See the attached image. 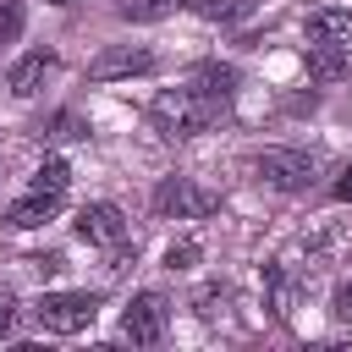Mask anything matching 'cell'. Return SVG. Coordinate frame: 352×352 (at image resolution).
Returning a JSON list of instances; mask_svg holds the SVG:
<instances>
[{
    "mask_svg": "<svg viewBox=\"0 0 352 352\" xmlns=\"http://www.w3.org/2000/svg\"><path fill=\"white\" fill-rule=\"evenodd\" d=\"M220 110L226 104H214V99H204L198 88H165V94H154V104H148V121H154V132L160 138H198V132H209L214 121H220Z\"/></svg>",
    "mask_w": 352,
    "mask_h": 352,
    "instance_id": "6da1fadb",
    "label": "cell"
},
{
    "mask_svg": "<svg viewBox=\"0 0 352 352\" xmlns=\"http://www.w3.org/2000/svg\"><path fill=\"white\" fill-rule=\"evenodd\" d=\"M94 314H99V292H44L33 302V319L50 336H77L94 324Z\"/></svg>",
    "mask_w": 352,
    "mask_h": 352,
    "instance_id": "7a4b0ae2",
    "label": "cell"
},
{
    "mask_svg": "<svg viewBox=\"0 0 352 352\" xmlns=\"http://www.w3.org/2000/svg\"><path fill=\"white\" fill-rule=\"evenodd\" d=\"M314 170H319V160L302 154V148H264V154H253V176L264 187H275V192H308Z\"/></svg>",
    "mask_w": 352,
    "mask_h": 352,
    "instance_id": "3957f363",
    "label": "cell"
},
{
    "mask_svg": "<svg viewBox=\"0 0 352 352\" xmlns=\"http://www.w3.org/2000/svg\"><path fill=\"white\" fill-rule=\"evenodd\" d=\"M214 209H220V192L198 187L192 176H165V182L154 187V214H160V220H204V214H214Z\"/></svg>",
    "mask_w": 352,
    "mask_h": 352,
    "instance_id": "277c9868",
    "label": "cell"
},
{
    "mask_svg": "<svg viewBox=\"0 0 352 352\" xmlns=\"http://www.w3.org/2000/svg\"><path fill=\"white\" fill-rule=\"evenodd\" d=\"M154 66H160V55L148 44H104L88 60V77L94 82H121V77H148Z\"/></svg>",
    "mask_w": 352,
    "mask_h": 352,
    "instance_id": "5b68a950",
    "label": "cell"
},
{
    "mask_svg": "<svg viewBox=\"0 0 352 352\" xmlns=\"http://www.w3.org/2000/svg\"><path fill=\"white\" fill-rule=\"evenodd\" d=\"M165 324H170V302H165L160 292H138V297L126 302V314H121V336H126L132 346L165 341Z\"/></svg>",
    "mask_w": 352,
    "mask_h": 352,
    "instance_id": "8992f818",
    "label": "cell"
},
{
    "mask_svg": "<svg viewBox=\"0 0 352 352\" xmlns=\"http://www.w3.org/2000/svg\"><path fill=\"white\" fill-rule=\"evenodd\" d=\"M77 236L94 242V248H116V242H126V220H121L116 204H88L77 214Z\"/></svg>",
    "mask_w": 352,
    "mask_h": 352,
    "instance_id": "52a82bcc",
    "label": "cell"
},
{
    "mask_svg": "<svg viewBox=\"0 0 352 352\" xmlns=\"http://www.w3.org/2000/svg\"><path fill=\"white\" fill-rule=\"evenodd\" d=\"M55 72V50H28L11 72H6V88L16 94V99H33L38 88H44V77Z\"/></svg>",
    "mask_w": 352,
    "mask_h": 352,
    "instance_id": "ba28073f",
    "label": "cell"
},
{
    "mask_svg": "<svg viewBox=\"0 0 352 352\" xmlns=\"http://www.w3.org/2000/svg\"><path fill=\"white\" fill-rule=\"evenodd\" d=\"M302 33L314 44H352V6H319V11H308Z\"/></svg>",
    "mask_w": 352,
    "mask_h": 352,
    "instance_id": "9c48e42d",
    "label": "cell"
},
{
    "mask_svg": "<svg viewBox=\"0 0 352 352\" xmlns=\"http://www.w3.org/2000/svg\"><path fill=\"white\" fill-rule=\"evenodd\" d=\"M187 88H198V94L214 99V104H231V94H236V66H226V60H204V66H192Z\"/></svg>",
    "mask_w": 352,
    "mask_h": 352,
    "instance_id": "30bf717a",
    "label": "cell"
},
{
    "mask_svg": "<svg viewBox=\"0 0 352 352\" xmlns=\"http://www.w3.org/2000/svg\"><path fill=\"white\" fill-rule=\"evenodd\" d=\"M55 209H60V192H28V198H16V204L6 209V226H16V231H33V226L55 220Z\"/></svg>",
    "mask_w": 352,
    "mask_h": 352,
    "instance_id": "8fae6325",
    "label": "cell"
},
{
    "mask_svg": "<svg viewBox=\"0 0 352 352\" xmlns=\"http://www.w3.org/2000/svg\"><path fill=\"white\" fill-rule=\"evenodd\" d=\"M346 50H352V44H314L308 77H314V82H341V77H346Z\"/></svg>",
    "mask_w": 352,
    "mask_h": 352,
    "instance_id": "7c38bea8",
    "label": "cell"
},
{
    "mask_svg": "<svg viewBox=\"0 0 352 352\" xmlns=\"http://www.w3.org/2000/svg\"><path fill=\"white\" fill-rule=\"evenodd\" d=\"M38 138L44 143H77V138H88V121L77 110H55L50 121H38Z\"/></svg>",
    "mask_w": 352,
    "mask_h": 352,
    "instance_id": "4fadbf2b",
    "label": "cell"
},
{
    "mask_svg": "<svg viewBox=\"0 0 352 352\" xmlns=\"http://www.w3.org/2000/svg\"><path fill=\"white\" fill-rule=\"evenodd\" d=\"M182 6L187 0H116V16H126V22H165Z\"/></svg>",
    "mask_w": 352,
    "mask_h": 352,
    "instance_id": "5bb4252c",
    "label": "cell"
},
{
    "mask_svg": "<svg viewBox=\"0 0 352 352\" xmlns=\"http://www.w3.org/2000/svg\"><path fill=\"white\" fill-rule=\"evenodd\" d=\"M187 6H192L204 22H248L258 0H187Z\"/></svg>",
    "mask_w": 352,
    "mask_h": 352,
    "instance_id": "9a60e30c",
    "label": "cell"
},
{
    "mask_svg": "<svg viewBox=\"0 0 352 352\" xmlns=\"http://www.w3.org/2000/svg\"><path fill=\"white\" fill-rule=\"evenodd\" d=\"M66 187H72V165L60 154H44V165L33 170V192H60L66 198Z\"/></svg>",
    "mask_w": 352,
    "mask_h": 352,
    "instance_id": "2e32d148",
    "label": "cell"
},
{
    "mask_svg": "<svg viewBox=\"0 0 352 352\" xmlns=\"http://www.w3.org/2000/svg\"><path fill=\"white\" fill-rule=\"evenodd\" d=\"M22 22H28V11H22L16 0H0V50L22 38Z\"/></svg>",
    "mask_w": 352,
    "mask_h": 352,
    "instance_id": "e0dca14e",
    "label": "cell"
},
{
    "mask_svg": "<svg viewBox=\"0 0 352 352\" xmlns=\"http://www.w3.org/2000/svg\"><path fill=\"white\" fill-rule=\"evenodd\" d=\"M204 253H198V242H170L165 248V270H192Z\"/></svg>",
    "mask_w": 352,
    "mask_h": 352,
    "instance_id": "ac0fdd59",
    "label": "cell"
},
{
    "mask_svg": "<svg viewBox=\"0 0 352 352\" xmlns=\"http://www.w3.org/2000/svg\"><path fill=\"white\" fill-rule=\"evenodd\" d=\"M214 302H226V286H204V292L192 297V308H198L204 319H214Z\"/></svg>",
    "mask_w": 352,
    "mask_h": 352,
    "instance_id": "d6986e66",
    "label": "cell"
},
{
    "mask_svg": "<svg viewBox=\"0 0 352 352\" xmlns=\"http://www.w3.org/2000/svg\"><path fill=\"white\" fill-rule=\"evenodd\" d=\"M330 314H336L341 324H352V280H346V286H336V297H330Z\"/></svg>",
    "mask_w": 352,
    "mask_h": 352,
    "instance_id": "ffe728a7",
    "label": "cell"
},
{
    "mask_svg": "<svg viewBox=\"0 0 352 352\" xmlns=\"http://www.w3.org/2000/svg\"><path fill=\"white\" fill-rule=\"evenodd\" d=\"M11 324H16V297L0 292V336H11Z\"/></svg>",
    "mask_w": 352,
    "mask_h": 352,
    "instance_id": "44dd1931",
    "label": "cell"
},
{
    "mask_svg": "<svg viewBox=\"0 0 352 352\" xmlns=\"http://www.w3.org/2000/svg\"><path fill=\"white\" fill-rule=\"evenodd\" d=\"M330 198H336V204H352V165H346V170H341V182H336V187H330Z\"/></svg>",
    "mask_w": 352,
    "mask_h": 352,
    "instance_id": "7402d4cb",
    "label": "cell"
},
{
    "mask_svg": "<svg viewBox=\"0 0 352 352\" xmlns=\"http://www.w3.org/2000/svg\"><path fill=\"white\" fill-rule=\"evenodd\" d=\"M50 6H77V0H50Z\"/></svg>",
    "mask_w": 352,
    "mask_h": 352,
    "instance_id": "603a6c76",
    "label": "cell"
},
{
    "mask_svg": "<svg viewBox=\"0 0 352 352\" xmlns=\"http://www.w3.org/2000/svg\"><path fill=\"white\" fill-rule=\"evenodd\" d=\"M346 77H352V50H346Z\"/></svg>",
    "mask_w": 352,
    "mask_h": 352,
    "instance_id": "cb8c5ba5",
    "label": "cell"
}]
</instances>
